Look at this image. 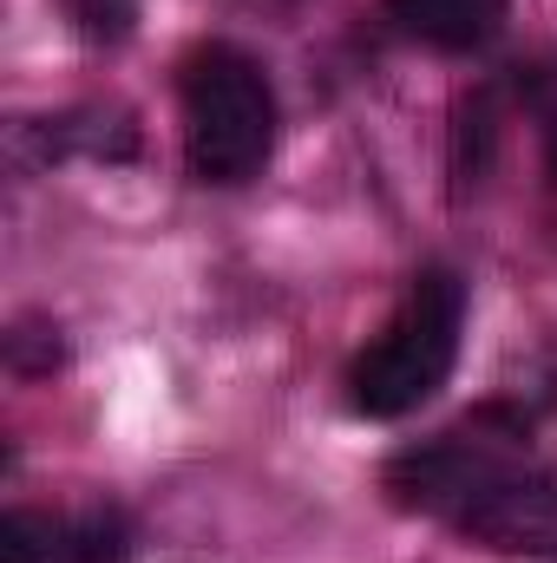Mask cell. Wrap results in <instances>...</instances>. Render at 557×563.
<instances>
[{
	"label": "cell",
	"instance_id": "cell-1",
	"mask_svg": "<svg viewBox=\"0 0 557 563\" xmlns=\"http://www.w3.org/2000/svg\"><path fill=\"white\" fill-rule=\"evenodd\" d=\"M459 328H466V282L452 269H419L394 321L348 367V407L361 420H407L414 407H426L459 361Z\"/></svg>",
	"mask_w": 557,
	"mask_h": 563
},
{
	"label": "cell",
	"instance_id": "cell-2",
	"mask_svg": "<svg viewBox=\"0 0 557 563\" xmlns=\"http://www.w3.org/2000/svg\"><path fill=\"white\" fill-rule=\"evenodd\" d=\"M184 157L197 184H250L276 151V92L263 66L230 46L204 40L184 59Z\"/></svg>",
	"mask_w": 557,
	"mask_h": 563
},
{
	"label": "cell",
	"instance_id": "cell-3",
	"mask_svg": "<svg viewBox=\"0 0 557 563\" xmlns=\"http://www.w3.org/2000/svg\"><path fill=\"white\" fill-rule=\"evenodd\" d=\"M525 432H532L525 413H512V407H479L466 426H452V432H439V439H426V445L394 452L387 472H381V492H387L401 511L459 518L499 472L518 465Z\"/></svg>",
	"mask_w": 557,
	"mask_h": 563
},
{
	"label": "cell",
	"instance_id": "cell-4",
	"mask_svg": "<svg viewBox=\"0 0 557 563\" xmlns=\"http://www.w3.org/2000/svg\"><path fill=\"white\" fill-rule=\"evenodd\" d=\"M452 525L492 551H557V472H538L518 459Z\"/></svg>",
	"mask_w": 557,
	"mask_h": 563
},
{
	"label": "cell",
	"instance_id": "cell-5",
	"mask_svg": "<svg viewBox=\"0 0 557 563\" xmlns=\"http://www.w3.org/2000/svg\"><path fill=\"white\" fill-rule=\"evenodd\" d=\"M132 525L112 505L46 518V511H7L0 525V563H125Z\"/></svg>",
	"mask_w": 557,
	"mask_h": 563
},
{
	"label": "cell",
	"instance_id": "cell-6",
	"mask_svg": "<svg viewBox=\"0 0 557 563\" xmlns=\"http://www.w3.org/2000/svg\"><path fill=\"white\" fill-rule=\"evenodd\" d=\"M387 13L401 20V33H414L439 53H472L499 33L505 0H387Z\"/></svg>",
	"mask_w": 557,
	"mask_h": 563
},
{
	"label": "cell",
	"instance_id": "cell-7",
	"mask_svg": "<svg viewBox=\"0 0 557 563\" xmlns=\"http://www.w3.org/2000/svg\"><path fill=\"white\" fill-rule=\"evenodd\" d=\"M492 151H499V99H492V86H472L452 106V197L485 184Z\"/></svg>",
	"mask_w": 557,
	"mask_h": 563
},
{
	"label": "cell",
	"instance_id": "cell-8",
	"mask_svg": "<svg viewBox=\"0 0 557 563\" xmlns=\"http://www.w3.org/2000/svg\"><path fill=\"white\" fill-rule=\"evenodd\" d=\"M59 361H66V341H59V328H46V321H20V328L7 334V367H13V374L40 380V374H53Z\"/></svg>",
	"mask_w": 557,
	"mask_h": 563
},
{
	"label": "cell",
	"instance_id": "cell-9",
	"mask_svg": "<svg viewBox=\"0 0 557 563\" xmlns=\"http://www.w3.org/2000/svg\"><path fill=\"white\" fill-rule=\"evenodd\" d=\"M66 13H73L79 40H92V46H119V40L132 33V20H139V0H66Z\"/></svg>",
	"mask_w": 557,
	"mask_h": 563
},
{
	"label": "cell",
	"instance_id": "cell-10",
	"mask_svg": "<svg viewBox=\"0 0 557 563\" xmlns=\"http://www.w3.org/2000/svg\"><path fill=\"white\" fill-rule=\"evenodd\" d=\"M518 106L538 119V132H545V157H551V170H557V59L525 66V79H518Z\"/></svg>",
	"mask_w": 557,
	"mask_h": 563
}]
</instances>
